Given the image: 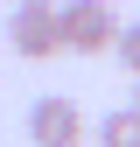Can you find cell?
I'll list each match as a JSON object with an SVG mask.
<instances>
[{
  "instance_id": "obj_1",
  "label": "cell",
  "mask_w": 140,
  "mask_h": 147,
  "mask_svg": "<svg viewBox=\"0 0 140 147\" xmlns=\"http://www.w3.org/2000/svg\"><path fill=\"white\" fill-rule=\"evenodd\" d=\"M119 35V14L105 0H56V42L70 56H105Z\"/></svg>"
},
{
  "instance_id": "obj_2",
  "label": "cell",
  "mask_w": 140,
  "mask_h": 147,
  "mask_svg": "<svg viewBox=\"0 0 140 147\" xmlns=\"http://www.w3.org/2000/svg\"><path fill=\"white\" fill-rule=\"evenodd\" d=\"M7 49L14 56H28V63H49L56 56V0H14L7 7Z\"/></svg>"
},
{
  "instance_id": "obj_3",
  "label": "cell",
  "mask_w": 140,
  "mask_h": 147,
  "mask_svg": "<svg viewBox=\"0 0 140 147\" xmlns=\"http://www.w3.org/2000/svg\"><path fill=\"white\" fill-rule=\"evenodd\" d=\"M84 133H91L84 112L70 98H56V91L28 105V147H84Z\"/></svg>"
},
{
  "instance_id": "obj_4",
  "label": "cell",
  "mask_w": 140,
  "mask_h": 147,
  "mask_svg": "<svg viewBox=\"0 0 140 147\" xmlns=\"http://www.w3.org/2000/svg\"><path fill=\"white\" fill-rule=\"evenodd\" d=\"M98 147H140V112L133 105H112L98 119Z\"/></svg>"
},
{
  "instance_id": "obj_5",
  "label": "cell",
  "mask_w": 140,
  "mask_h": 147,
  "mask_svg": "<svg viewBox=\"0 0 140 147\" xmlns=\"http://www.w3.org/2000/svg\"><path fill=\"white\" fill-rule=\"evenodd\" d=\"M112 56H119V70H133V84H140V21H126L112 35Z\"/></svg>"
},
{
  "instance_id": "obj_6",
  "label": "cell",
  "mask_w": 140,
  "mask_h": 147,
  "mask_svg": "<svg viewBox=\"0 0 140 147\" xmlns=\"http://www.w3.org/2000/svg\"><path fill=\"white\" fill-rule=\"evenodd\" d=\"M133 112H140V98H133Z\"/></svg>"
}]
</instances>
